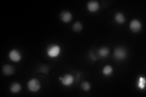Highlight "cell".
<instances>
[{"label": "cell", "mask_w": 146, "mask_h": 97, "mask_svg": "<svg viewBox=\"0 0 146 97\" xmlns=\"http://www.w3.org/2000/svg\"><path fill=\"white\" fill-rule=\"evenodd\" d=\"M61 52V48L56 44L49 45L46 50V53L50 58H56L59 56Z\"/></svg>", "instance_id": "6da1fadb"}, {"label": "cell", "mask_w": 146, "mask_h": 97, "mask_svg": "<svg viewBox=\"0 0 146 97\" xmlns=\"http://www.w3.org/2000/svg\"><path fill=\"white\" fill-rule=\"evenodd\" d=\"M82 89L85 91H88L91 88V85L88 81H84L81 84Z\"/></svg>", "instance_id": "2e32d148"}, {"label": "cell", "mask_w": 146, "mask_h": 97, "mask_svg": "<svg viewBox=\"0 0 146 97\" xmlns=\"http://www.w3.org/2000/svg\"><path fill=\"white\" fill-rule=\"evenodd\" d=\"M127 56V52L125 48L123 47H118L114 51L113 57L118 61H122L125 59Z\"/></svg>", "instance_id": "7a4b0ae2"}, {"label": "cell", "mask_w": 146, "mask_h": 97, "mask_svg": "<svg viewBox=\"0 0 146 97\" xmlns=\"http://www.w3.org/2000/svg\"><path fill=\"white\" fill-rule=\"evenodd\" d=\"M3 73L6 76H10L13 75L15 72V67H13L11 65L9 64H6L4 65L2 69Z\"/></svg>", "instance_id": "ba28073f"}, {"label": "cell", "mask_w": 146, "mask_h": 97, "mask_svg": "<svg viewBox=\"0 0 146 97\" xmlns=\"http://www.w3.org/2000/svg\"><path fill=\"white\" fill-rule=\"evenodd\" d=\"M113 72V67L110 66V65H107L105 67H104L102 69V73L103 75L106 76V77H109L110 76Z\"/></svg>", "instance_id": "5bb4252c"}, {"label": "cell", "mask_w": 146, "mask_h": 97, "mask_svg": "<svg viewBox=\"0 0 146 97\" xmlns=\"http://www.w3.org/2000/svg\"><path fill=\"white\" fill-rule=\"evenodd\" d=\"M100 7V5L96 1H90L87 3V9L90 12H96Z\"/></svg>", "instance_id": "8992f818"}, {"label": "cell", "mask_w": 146, "mask_h": 97, "mask_svg": "<svg viewBox=\"0 0 146 97\" xmlns=\"http://www.w3.org/2000/svg\"><path fill=\"white\" fill-rule=\"evenodd\" d=\"M141 28H142V24L139 20L135 19L130 22V29L132 32L137 33L141 30Z\"/></svg>", "instance_id": "5b68a950"}, {"label": "cell", "mask_w": 146, "mask_h": 97, "mask_svg": "<svg viewBox=\"0 0 146 97\" xmlns=\"http://www.w3.org/2000/svg\"><path fill=\"white\" fill-rule=\"evenodd\" d=\"M27 87L31 92H36L40 90L41 87L40 82L36 78H33L27 82Z\"/></svg>", "instance_id": "3957f363"}, {"label": "cell", "mask_w": 146, "mask_h": 97, "mask_svg": "<svg viewBox=\"0 0 146 97\" xmlns=\"http://www.w3.org/2000/svg\"><path fill=\"white\" fill-rule=\"evenodd\" d=\"M9 58L13 62H18L21 59L22 55L21 52L17 49H13L9 52Z\"/></svg>", "instance_id": "277c9868"}, {"label": "cell", "mask_w": 146, "mask_h": 97, "mask_svg": "<svg viewBox=\"0 0 146 97\" xmlns=\"http://www.w3.org/2000/svg\"><path fill=\"white\" fill-rule=\"evenodd\" d=\"M145 78L144 77L141 76L138 78V81H137V87L141 90L145 89Z\"/></svg>", "instance_id": "4fadbf2b"}, {"label": "cell", "mask_w": 146, "mask_h": 97, "mask_svg": "<svg viewBox=\"0 0 146 97\" xmlns=\"http://www.w3.org/2000/svg\"><path fill=\"white\" fill-rule=\"evenodd\" d=\"M11 91L13 94H18L21 90V86L18 82H13L10 87Z\"/></svg>", "instance_id": "30bf717a"}, {"label": "cell", "mask_w": 146, "mask_h": 97, "mask_svg": "<svg viewBox=\"0 0 146 97\" xmlns=\"http://www.w3.org/2000/svg\"><path fill=\"white\" fill-rule=\"evenodd\" d=\"M115 20L118 24H123L125 21V17L124 15L121 12H118L116 13L115 16Z\"/></svg>", "instance_id": "8fae6325"}, {"label": "cell", "mask_w": 146, "mask_h": 97, "mask_svg": "<svg viewBox=\"0 0 146 97\" xmlns=\"http://www.w3.org/2000/svg\"><path fill=\"white\" fill-rule=\"evenodd\" d=\"M110 53V50L108 48L102 47L100 48L98 50V54L100 57L106 58L107 57Z\"/></svg>", "instance_id": "7c38bea8"}, {"label": "cell", "mask_w": 146, "mask_h": 97, "mask_svg": "<svg viewBox=\"0 0 146 97\" xmlns=\"http://www.w3.org/2000/svg\"><path fill=\"white\" fill-rule=\"evenodd\" d=\"M74 82V77L71 74H66L62 78V83L65 86H70Z\"/></svg>", "instance_id": "52a82bcc"}, {"label": "cell", "mask_w": 146, "mask_h": 97, "mask_svg": "<svg viewBox=\"0 0 146 97\" xmlns=\"http://www.w3.org/2000/svg\"><path fill=\"white\" fill-rule=\"evenodd\" d=\"M61 20L64 22H69L72 20V14L68 11H63L60 15Z\"/></svg>", "instance_id": "9c48e42d"}, {"label": "cell", "mask_w": 146, "mask_h": 97, "mask_svg": "<svg viewBox=\"0 0 146 97\" xmlns=\"http://www.w3.org/2000/svg\"><path fill=\"white\" fill-rule=\"evenodd\" d=\"M82 28H83V26H82V23L79 21L76 22L72 26L73 30H74L75 32H80L82 30Z\"/></svg>", "instance_id": "9a60e30c"}]
</instances>
